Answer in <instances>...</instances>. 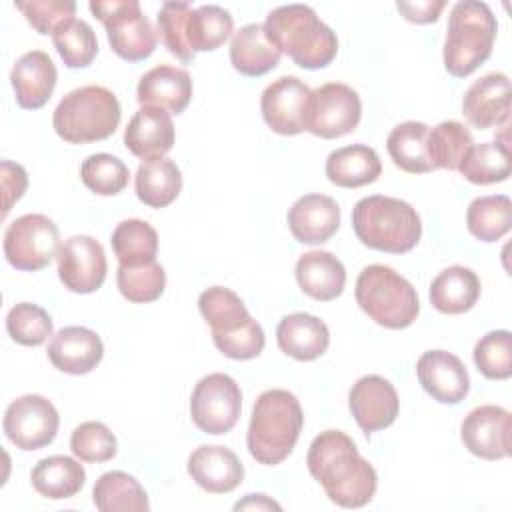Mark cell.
Returning <instances> with one entry per match:
<instances>
[{
	"label": "cell",
	"mask_w": 512,
	"mask_h": 512,
	"mask_svg": "<svg viewBox=\"0 0 512 512\" xmlns=\"http://www.w3.org/2000/svg\"><path fill=\"white\" fill-rule=\"evenodd\" d=\"M460 174L472 184L504 182L510 176V146L506 142L474 144L458 166Z\"/></svg>",
	"instance_id": "obj_36"
},
{
	"label": "cell",
	"mask_w": 512,
	"mask_h": 512,
	"mask_svg": "<svg viewBox=\"0 0 512 512\" xmlns=\"http://www.w3.org/2000/svg\"><path fill=\"white\" fill-rule=\"evenodd\" d=\"M340 226V208L326 194L300 196L288 210V228L302 244H322Z\"/></svg>",
	"instance_id": "obj_21"
},
{
	"label": "cell",
	"mask_w": 512,
	"mask_h": 512,
	"mask_svg": "<svg viewBox=\"0 0 512 512\" xmlns=\"http://www.w3.org/2000/svg\"><path fill=\"white\" fill-rule=\"evenodd\" d=\"M106 254L92 236H70L58 252V276L64 288L78 294L98 290L106 278Z\"/></svg>",
	"instance_id": "obj_14"
},
{
	"label": "cell",
	"mask_w": 512,
	"mask_h": 512,
	"mask_svg": "<svg viewBox=\"0 0 512 512\" xmlns=\"http://www.w3.org/2000/svg\"><path fill=\"white\" fill-rule=\"evenodd\" d=\"M276 340L284 354L294 360L308 362L320 358L326 352L330 344V332L318 316L294 312L280 320L276 328Z\"/></svg>",
	"instance_id": "obj_26"
},
{
	"label": "cell",
	"mask_w": 512,
	"mask_h": 512,
	"mask_svg": "<svg viewBox=\"0 0 512 512\" xmlns=\"http://www.w3.org/2000/svg\"><path fill=\"white\" fill-rule=\"evenodd\" d=\"M382 172L380 158L366 144H350L330 152L326 158V176L342 188H358L374 182Z\"/></svg>",
	"instance_id": "obj_30"
},
{
	"label": "cell",
	"mask_w": 512,
	"mask_h": 512,
	"mask_svg": "<svg viewBox=\"0 0 512 512\" xmlns=\"http://www.w3.org/2000/svg\"><path fill=\"white\" fill-rule=\"evenodd\" d=\"M268 40L306 70L328 66L338 52L334 30L324 24L306 4H286L274 8L264 22Z\"/></svg>",
	"instance_id": "obj_2"
},
{
	"label": "cell",
	"mask_w": 512,
	"mask_h": 512,
	"mask_svg": "<svg viewBox=\"0 0 512 512\" xmlns=\"http://www.w3.org/2000/svg\"><path fill=\"white\" fill-rule=\"evenodd\" d=\"M88 8L104 24L108 42L122 60L140 62L154 52L158 32L142 14L138 0H92Z\"/></svg>",
	"instance_id": "obj_9"
},
{
	"label": "cell",
	"mask_w": 512,
	"mask_h": 512,
	"mask_svg": "<svg viewBox=\"0 0 512 512\" xmlns=\"http://www.w3.org/2000/svg\"><path fill=\"white\" fill-rule=\"evenodd\" d=\"M28 186L26 170L20 164L2 160V190H4V216L10 212L12 204L20 200Z\"/></svg>",
	"instance_id": "obj_48"
},
{
	"label": "cell",
	"mask_w": 512,
	"mask_h": 512,
	"mask_svg": "<svg viewBox=\"0 0 512 512\" xmlns=\"http://www.w3.org/2000/svg\"><path fill=\"white\" fill-rule=\"evenodd\" d=\"M188 474L206 492L226 494L242 484L244 466L230 448L206 444L190 454Z\"/></svg>",
	"instance_id": "obj_24"
},
{
	"label": "cell",
	"mask_w": 512,
	"mask_h": 512,
	"mask_svg": "<svg viewBox=\"0 0 512 512\" xmlns=\"http://www.w3.org/2000/svg\"><path fill=\"white\" fill-rule=\"evenodd\" d=\"M306 466L326 496L342 508L366 506L378 486L374 466L360 456L354 440L340 430H324L312 440Z\"/></svg>",
	"instance_id": "obj_1"
},
{
	"label": "cell",
	"mask_w": 512,
	"mask_h": 512,
	"mask_svg": "<svg viewBox=\"0 0 512 512\" xmlns=\"http://www.w3.org/2000/svg\"><path fill=\"white\" fill-rule=\"evenodd\" d=\"M428 126L424 122H402L394 126L386 138V150L392 162L408 174H426L434 166L428 158Z\"/></svg>",
	"instance_id": "obj_33"
},
{
	"label": "cell",
	"mask_w": 512,
	"mask_h": 512,
	"mask_svg": "<svg viewBox=\"0 0 512 512\" xmlns=\"http://www.w3.org/2000/svg\"><path fill=\"white\" fill-rule=\"evenodd\" d=\"M70 450L82 462H108L118 452V442L112 430L96 420L82 422L70 436Z\"/></svg>",
	"instance_id": "obj_45"
},
{
	"label": "cell",
	"mask_w": 512,
	"mask_h": 512,
	"mask_svg": "<svg viewBox=\"0 0 512 512\" xmlns=\"http://www.w3.org/2000/svg\"><path fill=\"white\" fill-rule=\"evenodd\" d=\"M304 426L298 398L282 388L262 392L252 408L248 426V450L260 464L274 466L286 460Z\"/></svg>",
	"instance_id": "obj_3"
},
{
	"label": "cell",
	"mask_w": 512,
	"mask_h": 512,
	"mask_svg": "<svg viewBox=\"0 0 512 512\" xmlns=\"http://www.w3.org/2000/svg\"><path fill=\"white\" fill-rule=\"evenodd\" d=\"M80 178L88 190L100 196H114L128 184L130 172L126 164L112 154H90L80 166Z\"/></svg>",
	"instance_id": "obj_42"
},
{
	"label": "cell",
	"mask_w": 512,
	"mask_h": 512,
	"mask_svg": "<svg viewBox=\"0 0 512 512\" xmlns=\"http://www.w3.org/2000/svg\"><path fill=\"white\" fill-rule=\"evenodd\" d=\"M232 28L234 20L226 8L204 4L194 8L190 14L186 24V40L194 54L216 50L230 38Z\"/></svg>",
	"instance_id": "obj_38"
},
{
	"label": "cell",
	"mask_w": 512,
	"mask_h": 512,
	"mask_svg": "<svg viewBox=\"0 0 512 512\" xmlns=\"http://www.w3.org/2000/svg\"><path fill=\"white\" fill-rule=\"evenodd\" d=\"M116 282L120 294L128 302L146 304L162 296L166 286V272L156 260L142 266H118Z\"/></svg>",
	"instance_id": "obj_41"
},
{
	"label": "cell",
	"mask_w": 512,
	"mask_h": 512,
	"mask_svg": "<svg viewBox=\"0 0 512 512\" xmlns=\"http://www.w3.org/2000/svg\"><path fill=\"white\" fill-rule=\"evenodd\" d=\"M480 298V278L466 266H448L430 284V302L442 314L468 312Z\"/></svg>",
	"instance_id": "obj_29"
},
{
	"label": "cell",
	"mask_w": 512,
	"mask_h": 512,
	"mask_svg": "<svg viewBox=\"0 0 512 512\" xmlns=\"http://www.w3.org/2000/svg\"><path fill=\"white\" fill-rule=\"evenodd\" d=\"M352 228L364 246L390 254L410 252L422 236L418 212L408 202L382 194L354 204Z\"/></svg>",
	"instance_id": "obj_4"
},
{
	"label": "cell",
	"mask_w": 512,
	"mask_h": 512,
	"mask_svg": "<svg viewBox=\"0 0 512 512\" xmlns=\"http://www.w3.org/2000/svg\"><path fill=\"white\" fill-rule=\"evenodd\" d=\"M104 356L100 336L84 326H66L58 330L48 344V358L54 368L66 374H88Z\"/></svg>",
	"instance_id": "obj_20"
},
{
	"label": "cell",
	"mask_w": 512,
	"mask_h": 512,
	"mask_svg": "<svg viewBox=\"0 0 512 512\" xmlns=\"http://www.w3.org/2000/svg\"><path fill=\"white\" fill-rule=\"evenodd\" d=\"M466 120L478 128L506 126L510 116V80L504 72H488L474 80L462 100Z\"/></svg>",
	"instance_id": "obj_18"
},
{
	"label": "cell",
	"mask_w": 512,
	"mask_h": 512,
	"mask_svg": "<svg viewBox=\"0 0 512 512\" xmlns=\"http://www.w3.org/2000/svg\"><path fill=\"white\" fill-rule=\"evenodd\" d=\"M6 330L22 346H40L52 336V318L42 306L20 302L6 314Z\"/></svg>",
	"instance_id": "obj_43"
},
{
	"label": "cell",
	"mask_w": 512,
	"mask_h": 512,
	"mask_svg": "<svg viewBox=\"0 0 512 512\" xmlns=\"http://www.w3.org/2000/svg\"><path fill=\"white\" fill-rule=\"evenodd\" d=\"M348 406L356 424L366 432H378L388 428L400 408L396 388L378 374L358 378L348 394Z\"/></svg>",
	"instance_id": "obj_17"
},
{
	"label": "cell",
	"mask_w": 512,
	"mask_h": 512,
	"mask_svg": "<svg viewBox=\"0 0 512 512\" xmlns=\"http://www.w3.org/2000/svg\"><path fill=\"white\" fill-rule=\"evenodd\" d=\"M296 282L310 298L328 302L342 294L346 284V270L334 254L312 250L298 258Z\"/></svg>",
	"instance_id": "obj_27"
},
{
	"label": "cell",
	"mask_w": 512,
	"mask_h": 512,
	"mask_svg": "<svg viewBox=\"0 0 512 512\" xmlns=\"http://www.w3.org/2000/svg\"><path fill=\"white\" fill-rule=\"evenodd\" d=\"M246 508H250V510H270V508H276V510H280V504H276L274 500H270V498H266L264 494H248L242 502H236L234 504V510H246Z\"/></svg>",
	"instance_id": "obj_50"
},
{
	"label": "cell",
	"mask_w": 512,
	"mask_h": 512,
	"mask_svg": "<svg viewBox=\"0 0 512 512\" xmlns=\"http://www.w3.org/2000/svg\"><path fill=\"white\" fill-rule=\"evenodd\" d=\"M110 242L120 266H142L156 260L158 234L144 220H122L114 228Z\"/></svg>",
	"instance_id": "obj_35"
},
{
	"label": "cell",
	"mask_w": 512,
	"mask_h": 512,
	"mask_svg": "<svg viewBox=\"0 0 512 512\" xmlns=\"http://www.w3.org/2000/svg\"><path fill=\"white\" fill-rule=\"evenodd\" d=\"M120 102L104 86L88 84L70 90L52 114L56 134L70 144L106 140L120 124Z\"/></svg>",
	"instance_id": "obj_7"
},
{
	"label": "cell",
	"mask_w": 512,
	"mask_h": 512,
	"mask_svg": "<svg viewBox=\"0 0 512 512\" xmlns=\"http://www.w3.org/2000/svg\"><path fill=\"white\" fill-rule=\"evenodd\" d=\"M362 116V102L354 88L342 82H328L310 92L304 130L324 140L352 132Z\"/></svg>",
	"instance_id": "obj_11"
},
{
	"label": "cell",
	"mask_w": 512,
	"mask_h": 512,
	"mask_svg": "<svg viewBox=\"0 0 512 512\" xmlns=\"http://www.w3.org/2000/svg\"><path fill=\"white\" fill-rule=\"evenodd\" d=\"M444 0H416V2H396V8L402 12V16L416 24H428L436 22L440 12L444 10Z\"/></svg>",
	"instance_id": "obj_49"
},
{
	"label": "cell",
	"mask_w": 512,
	"mask_h": 512,
	"mask_svg": "<svg viewBox=\"0 0 512 512\" xmlns=\"http://www.w3.org/2000/svg\"><path fill=\"white\" fill-rule=\"evenodd\" d=\"M466 224L474 238L482 242L500 240L512 224V202L506 194L474 198L466 210Z\"/></svg>",
	"instance_id": "obj_37"
},
{
	"label": "cell",
	"mask_w": 512,
	"mask_h": 512,
	"mask_svg": "<svg viewBox=\"0 0 512 512\" xmlns=\"http://www.w3.org/2000/svg\"><path fill=\"white\" fill-rule=\"evenodd\" d=\"M58 252V226L44 214H24L4 232V256L16 270H42Z\"/></svg>",
	"instance_id": "obj_10"
},
{
	"label": "cell",
	"mask_w": 512,
	"mask_h": 512,
	"mask_svg": "<svg viewBox=\"0 0 512 512\" xmlns=\"http://www.w3.org/2000/svg\"><path fill=\"white\" fill-rule=\"evenodd\" d=\"M34 490L50 500H64L78 494L86 482L82 464L70 456H48L42 458L30 474Z\"/></svg>",
	"instance_id": "obj_31"
},
{
	"label": "cell",
	"mask_w": 512,
	"mask_h": 512,
	"mask_svg": "<svg viewBox=\"0 0 512 512\" xmlns=\"http://www.w3.org/2000/svg\"><path fill=\"white\" fill-rule=\"evenodd\" d=\"M512 416L506 408L484 404L474 408L460 426V436L468 452L482 460L510 456Z\"/></svg>",
	"instance_id": "obj_15"
},
{
	"label": "cell",
	"mask_w": 512,
	"mask_h": 512,
	"mask_svg": "<svg viewBox=\"0 0 512 512\" xmlns=\"http://www.w3.org/2000/svg\"><path fill=\"white\" fill-rule=\"evenodd\" d=\"M10 80L18 106L26 110H36L50 100L56 88L58 72L46 52L30 50L16 60L10 72Z\"/></svg>",
	"instance_id": "obj_22"
},
{
	"label": "cell",
	"mask_w": 512,
	"mask_h": 512,
	"mask_svg": "<svg viewBox=\"0 0 512 512\" xmlns=\"http://www.w3.org/2000/svg\"><path fill=\"white\" fill-rule=\"evenodd\" d=\"M242 392L228 374L214 372L204 376L190 396L192 422L206 434L230 432L240 416Z\"/></svg>",
	"instance_id": "obj_12"
},
{
	"label": "cell",
	"mask_w": 512,
	"mask_h": 512,
	"mask_svg": "<svg viewBox=\"0 0 512 512\" xmlns=\"http://www.w3.org/2000/svg\"><path fill=\"white\" fill-rule=\"evenodd\" d=\"M134 188L140 202L150 208H164L172 204L182 190L180 168L168 158L142 160L134 176Z\"/></svg>",
	"instance_id": "obj_32"
},
{
	"label": "cell",
	"mask_w": 512,
	"mask_h": 512,
	"mask_svg": "<svg viewBox=\"0 0 512 512\" xmlns=\"http://www.w3.org/2000/svg\"><path fill=\"white\" fill-rule=\"evenodd\" d=\"M198 308L212 330L216 348L232 360L256 358L266 344L262 326L250 316L236 292L212 286L198 298Z\"/></svg>",
	"instance_id": "obj_5"
},
{
	"label": "cell",
	"mask_w": 512,
	"mask_h": 512,
	"mask_svg": "<svg viewBox=\"0 0 512 512\" xmlns=\"http://www.w3.org/2000/svg\"><path fill=\"white\" fill-rule=\"evenodd\" d=\"M230 62L244 76H262L280 62L278 48L268 40L264 24L252 22L238 28L230 42Z\"/></svg>",
	"instance_id": "obj_28"
},
{
	"label": "cell",
	"mask_w": 512,
	"mask_h": 512,
	"mask_svg": "<svg viewBox=\"0 0 512 512\" xmlns=\"http://www.w3.org/2000/svg\"><path fill=\"white\" fill-rule=\"evenodd\" d=\"M14 6L40 34H54L62 24L74 20L76 12V2L72 0H28L14 2Z\"/></svg>",
	"instance_id": "obj_47"
},
{
	"label": "cell",
	"mask_w": 512,
	"mask_h": 512,
	"mask_svg": "<svg viewBox=\"0 0 512 512\" xmlns=\"http://www.w3.org/2000/svg\"><path fill=\"white\" fill-rule=\"evenodd\" d=\"M420 386L442 404H458L470 390V376L458 356L446 350H428L416 362Z\"/></svg>",
	"instance_id": "obj_19"
},
{
	"label": "cell",
	"mask_w": 512,
	"mask_h": 512,
	"mask_svg": "<svg viewBox=\"0 0 512 512\" xmlns=\"http://www.w3.org/2000/svg\"><path fill=\"white\" fill-rule=\"evenodd\" d=\"M428 158L436 168L458 170L460 162L474 146L470 130L458 120H444L428 130Z\"/></svg>",
	"instance_id": "obj_39"
},
{
	"label": "cell",
	"mask_w": 512,
	"mask_h": 512,
	"mask_svg": "<svg viewBox=\"0 0 512 512\" xmlns=\"http://www.w3.org/2000/svg\"><path fill=\"white\" fill-rule=\"evenodd\" d=\"M126 148L142 158H164L174 146V124L170 112L156 106H142L124 130Z\"/></svg>",
	"instance_id": "obj_23"
},
{
	"label": "cell",
	"mask_w": 512,
	"mask_h": 512,
	"mask_svg": "<svg viewBox=\"0 0 512 512\" xmlns=\"http://www.w3.org/2000/svg\"><path fill=\"white\" fill-rule=\"evenodd\" d=\"M188 2H164L158 10V34L164 46L182 62H192L194 52L186 40V24L192 14Z\"/></svg>",
	"instance_id": "obj_46"
},
{
	"label": "cell",
	"mask_w": 512,
	"mask_h": 512,
	"mask_svg": "<svg viewBox=\"0 0 512 512\" xmlns=\"http://www.w3.org/2000/svg\"><path fill=\"white\" fill-rule=\"evenodd\" d=\"M52 42L68 68H86L98 54L96 34L86 20L74 18L62 24L52 34Z\"/></svg>",
	"instance_id": "obj_40"
},
{
	"label": "cell",
	"mask_w": 512,
	"mask_h": 512,
	"mask_svg": "<svg viewBox=\"0 0 512 512\" xmlns=\"http://www.w3.org/2000/svg\"><path fill=\"white\" fill-rule=\"evenodd\" d=\"M474 364L490 380H506L512 376V334L508 330H492L474 346Z\"/></svg>",
	"instance_id": "obj_44"
},
{
	"label": "cell",
	"mask_w": 512,
	"mask_h": 512,
	"mask_svg": "<svg viewBox=\"0 0 512 512\" xmlns=\"http://www.w3.org/2000/svg\"><path fill=\"white\" fill-rule=\"evenodd\" d=\"M60 416L54 404L40 394H26L12 400L4 412V434L20 450H40L58 432Z\"/></svg>",
	"instance_id": "obj_13"
},
{
	"label": "cell",
	"mask_w": 512,
	"mask_h": 512,
	"mask_svg": "<svg viewBox=\"0 0 512 512\" xmlns=\"http://www.w3.org/2000/svg\"><path fill=\"white\" fill-rule=\"evenodd\" d=\"M356 302L376 324L390 330L410 326L420 312L414 286L384 264H370L358 274Z\"/></svg>",
	"instance_id": "obj_8"
},
{
	"label": "cell",
	"mask_w": 512,
	"mask_h": 512,
	"mask_svg": "<svg viewBox=\"0 0 512 512\" xmlns=\"http://www.w3.org/2000/svg\"><path fill=\"white\" fill-rule=\"evenodd\" d=\"M136 98L142 106H156L180 114L192 98V78L176 66H154L140 78Z\"/></svg>",
	"instance_id": "obj_25"
},
{
	"label": "cell",
	"mask_w": 512,
	"mask_h": 512,
	"mask_svg": "<svg viewBox=\"0 0 512 512\" xmlns=\"http://www.w3.org/2000/svg\"><path fill=\"white\" fill-rule=\"evenodd\" d=\"M310 88L296 76H280L268 84L260 98L264 122L282 136H296L304 130V114Z\"/></svg>",
	"instance_id": "obj_16"
},
{
	"label": "cell",
	"mask_w": 512,
	"mask_h": 512,
	"mask_svg": "<svg viewBox=\"0 0 512 512\" xmlns=\"http://www.w3.org/2000/svg\"><path fill=\"white\" fill-rule=\"evenodd\" d=\"M92 500L102 512H146L150 510L146 490L126 472L112 470L102 474L92 490Z\"/></svg>",
	"instance_id": "obj_34"
},
{
	"label": "cell",
	"mask_w": 512,
	"mask_h": 512,
	"mask_svg": "<svg viewBox=\"0 0 512 512\" xmlns=\"http://www.w3.org/2000/svg\"><path fill=\"white\" fill-rule=\"evenodd\" d=\"M498 22L486 2L460 0L452 6L444 42V68L456 78L472 74L492 54Z\"/></svg>",
	"instance_id": "obj_6"
}]
</instances>
